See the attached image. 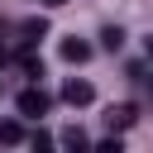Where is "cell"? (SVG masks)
Listing matches in <instances>:
<instances>
[{"instance_id":"1","label":"cell","mask_w":153,"mask_h":153,"mask_svg":"<svg viewBox=\"0 0 153 153\" xmlns=\"http://www.w3.org/2000/svg\"><path fill=\"white\" fill-rule=\"evenodd\" d=\"M14 105H19V115H29V120H38V115H48V96H43L38 86H24Z\"/></svg>"},{"instance_id":"2","label":"cell","mask_w":153,"mask_h":153,"mask_svg":"<svg viewBox=\"0 0 153 153\" xmlns=\"http://www.w3.org/2000/svg\"><path fill=\"white\" fill-rule=\"evenodd\" d=\"M62 100H67V105H91V100H96V91H91V81L72 76V81H62Z\"/></svg>"},{"instance_id":"3","label":"cell","mask_w":153,"mask_h":153,"mask_svg":"<svg viewBox=\"0 0 153 153\" xmlns=\"http://www.w3.org/2000/svg\"><path fill=\"white\" fill-rule=\"evenodd\" d=\"M134 120H139L134 105H110V110H105V124H110V129H129Z\"/></svg>"},{"instance_id":"4","label":"cell","mask_w":153,"mask_h":153,"mask_svg":"<svg viewBox=\"0 0 153 153\" xmlns=\"http://www.w3.org/2000/svg\"><path fill=\"white\" fill-rule=\"evenodd\" d=\"M62 57H67V62H86V57H91V43H86V38H62Z\"/></svg>"},{"instance_id":"5","label":"cell","mask_w":153,"mask_h":153,"mask_svg":"<svg viewBox=\"0 0 153 153\" xmlns=\"http://www.w3.org/2000/svg\"><path fill=\"white\" fill-rule=\"evenodd\" d=\"M19 33H24V43H38V38L48 33V19H43V14H38V19H24V24H19Z\"/></svg>"},{"instance_id":"6","label":"cell","mask_w":153,"mask_h":153,"mask_svg":"<svg viewBox=\"0 0 153 153\" xmlns=\"http://www.w3.org/2000/svg\"><path fill=\"white\" fill-rule=\"evenodd\" d=\"M0 143H10V148H14V143H24V129H19L14 120H0Z\"/></svg>"},{"instance_id":"7","label":"cell","mask_w":153,"mask_h":153,"mask_svg":"<svg viewBox=\"0 0 153 153\" xmlns=\"http://www.w3.org/2000/svg\"><path fill=\"white\" fill-rule=\"evenodd\" d=\"M100 48H110V53H120V48H124V33H120L115 24H110V29H100Z\"/></svg>"},{"instance_id":"8","label":"cell","mask_w":153,"mask_h":153,"mask_svg":"<svg viewBox=\"0 0 153 153\" xmlns=\"http://www.w3.org/2000/svg\"><path fill=\"white\" fill-rule=\"evenodd\" d=\"M62 143H67V148H91V139H86L81 129H62Z\"/></svg>"},{"instance_id":"9","label":"cell","mask_w":153,"mask_h":153,"mask_svg":"<svg viewBox=\"0 0 153 153\" xmlns=\"http://www.w3.org/2000/svg\"><path fill=\"white\" fill-rule=\"evenodd\" d=\"M19 67H24V72H29V76H43V62H38V57H33V53H24V57H19Z\"/></svg>"},{"instance_id":"10","label":"cell","mask_w":153,"mask_h":153,"mask_svg":"<svg viewBox=\"0 0 153 153\" xmlns=\"http://www.w3.org/2000/svg\"><path fill=\"white\" fill-rule=\"evenodd\" d=\"M43 5H48V10H57V5H67V0H43Z\"/></svg>"},{"instance_id":"11","label":"cell","mask_w":153,"mask_h":153,"mask_svg":"<svg viewBox=\"0 0 153 153\" xmlns=\"http://www.w3.org/2000/svg\"><path fill=\"white\" fill-rule=\"evenodd\" d=\"M5 62H10V53H5V48H0V67H5Z\"/></svg>"},{"instance_id":"12","label":"cell","mask_w":153,"mask_h":153,"mask_svg":"<svg viewBox=\"0 0 153 153\" xmlns=\"http://www.w3.org/2000/svg\"><path fill=\"white\" fill-rule=\"evenodd\" d=\"M148 57H153V38H148Z\"/></svg>"},{"instance_id":"13","label":"cell","mask_w":153,"mask_h":153,"mask_svg":"<svg viewBox=\"0 0 153 153\" xmlns=\"http://www.w3.org/2000/svg\"><path fill=\"white\" fill-rule=\"evenodd\" d=\"M148 96H153V81H148Z\"/></svg>"}]
</instances>
